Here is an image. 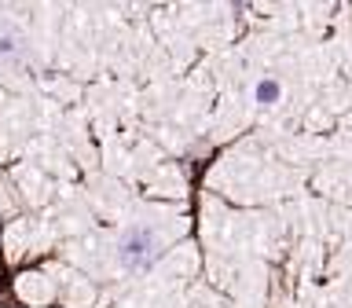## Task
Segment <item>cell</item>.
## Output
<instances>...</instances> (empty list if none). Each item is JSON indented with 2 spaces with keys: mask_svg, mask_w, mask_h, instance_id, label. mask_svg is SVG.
I'll return each instance as SVG.
<instances>
[{
  "mask_svg": "<svg viewBox=\"0 0 352 308\" xmlns=\"http://www.w3.org/2000/svg\"><path fill=\"white\" fill-rule=\"evenodd\" d=\"M118 264L125 272H147L154 261L162 257V239H158V228L154 224H132L121 231L118 239Z\"/></svg>",
  "mask_w": 352,
  "mask_h": 308,
  "instance_id": "obj_1",
  "label": "cell"
},
{
  "mask_svg": "<svg viewBox=\"0 0 352 308\" xmlns=\"http://www.w3.org/2000/svg\"><path fill=\"white\" fill-rule=\"evenodd\" d=\"M253 96H257V103L261 107H272V103H279V96H283V85L275 81V77H261L257 88H253Z\"/></svg>",
  "mask_w": 352,
  "mask_h": 308,
  "instance_id": "obj_2",
  "label": "cell"
}]
</instances>
